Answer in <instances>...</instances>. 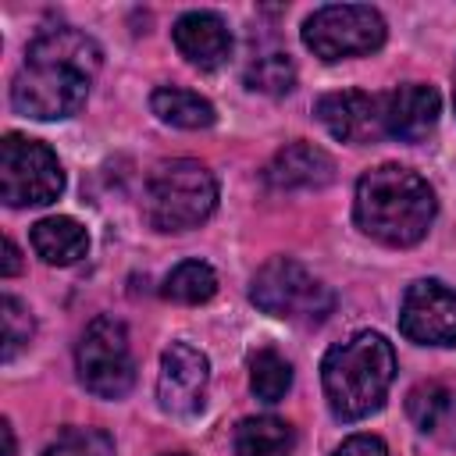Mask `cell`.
Instances as JSON below:
<instances>
[{
  "label": "cell",
  "mask_w": 456,
  "mask_h": 456,
  "mask_svg": "<svg viewBox=\"0 0 456 456\" xmlns=\"http://www.w3.org/2000/svg\"><path fill=\"white\" fill-rule=\"evenodd\" d=\"M100 46L86 32L71 25L43 28L28 43L25 68L11 82L14 110L36 121H61L78 114L93 75L100 71Z\"/></svg>",
  "instance_id": "6da1fadb"
},
{
  "label": "cell",
  "mask_w": 456,
  "mask_h": 456,
  "mask_svg": "<svg viewBox=\"0 0 456 456\" xmlns=\"http://www.w3.org/2000/svg\"><path fill=\"white\" fill-rule=\"evenodd\" d=\"M435 189L403 164H381L360 175L353 217L356 228L385 246H413L435 221Z\"/></svg>",
  "instance_id": "7a4b0ae2"
},
{
  "label": "cell",
  "mask_w": 456,
  "mask_h": 456,
  "mask_svg": "<svg viewBox=\"0 0 456 456\" xmlns=\"http://www.w3.org/2000/svg\"><path fill=\"white\" fill-rule=\"evenodd\" d=\"M395 378V353L378 331H356L328 349L321 363L324 399L338 420H360L381 410Z\"/></svg>",
  "instance_id": "3957f363"
},
{
  "label": "cell",
  "mask_w": 456,
  "mask_h": 456,
  "mask_svg": "<svg viewBox=\"0 0 456 456\" xmlns=\"http://www.w3.org/2000/svg\"><path fill=\"white\" fill-rule=\"evenodd\" d=\"M217 207L214 175L189 157L160 164L146 182L142 214L157 232H189L203 224Z\"/></svg>",
  "instance_id": "277c9868"
},
{
  "label": "cell",
  "mask_w": 456,
  "mask_h": 456,
  "mask_svg": "<svg viewBox=\"0 0 456 456\" xmlns=\"http://www.w3.org/2000/svg\"><path fill=\"white\" fill-rule=\"evenodd\" d=\"M249 299L264 314L281 317V321H299V324H317L335 306V292L292 256H271L253 274Z\"/></svg>",
  "instance_id": "5b68a950"
},
{
  "label": "cell",
  "mask_w": 456,
  "mask_h": 456,
  "mask_svg": "<svg viewBox=\"0 0 456 456\" xmlns=\"http://www.w3.org/2000/svg\"><path fill=\"white\" fill-rule=\"evenodd\" d=\"M64 192V171L53 150L28 135H4L0 142V196L7 207H43Z\"/></svg>",
  "instance_id": "8992f818"
},
{
  "label": "cell",
  "mask_w": 456,
  "mask_h": 456,
  "mask_svg": "<svg viewBox=\"0 0 456 456\" xmlns=\"http://www.w3.org/2000/svg\"><path fill=\"white\" fill-rule=\"evenodd\" d=\"M385 18L367 4H328L303 21V43L321 61L363 57L385 43Z\"/></svg>",
  "instance_id": "52a82bcc"
},
{
  "label": "cell",
  "mask_w": 456,
  "mask_h": 456,
  "mask_svg": "<svg viewBox=\"0 0 456 456\" xmlns=\"http://www.w3.org/2000/svg\"><path fill=\"white\" fill-rule=\"evenodd\" d=\"M78 381L100 399H121L135 381V360L128 349V331L118 317H96L75 349Z\"/></svg>",
  "instance_id": "ba28073f"
},
{
  "label": "cell",
  "mask_w": 456,
  "mask_h": 456,
  "mask_svg": "<svg viewBox=\"0 0 456 456\" xmlns=\"http://www.w3.org/2000/svg\"><path fill=\"white\" fill-rule=\"evenodd\" d=\"M399 331L417 346H456V289L420 278L399 306Z\"/></svg>",
  "instance_id": "9c48e42d"
},
{
  "label": "cell",
  "mask_w": 456,
  "mask_h": 456,
  "mask_svg": "<svg viewBox=\"0 0 456 456\" xmlns=\"http://www.w3.org/2000/svg\"><path fill=\"white\" fill-rule=\"evenodd\" d=\"M207 381H210L207 356L196 346H189V342H171L164 349V356H160V374H157L160 410H167L175 417L196 413L200 403H203Z\"/></svg>",
  "instance_id": "30bf717a"
},
{
  "label": "cell",
  "mask_w": 456,
  "mask_h": 456,
  "mask_svg": "<svg viewBox=\"0 0 456 456\" xmlns=\"http://www.w3.org/2000/svg\"><path fill=\"white\" fill-rule=\"evenodd\" d=\"M317 121L342 142H370L385 132L381 125V100L363 89H338L324 93L314 103Z\"/></svg>",
  "instance_id": "8fae6325"
},
{
  "label": "cell",
  "mask_w": 456,
  "mask_h": 456,
  "mask_svg": "<svg viewBox=\"0 0 456 456\" xmlns=\"http://www.w3.org/2000/svg\"><path fill=\"white\" fill-rule=\"evenodd\" d=\"M438 110H442V96L435 86H424V82H403L395 86L385 100H381V125L392 139H403V142H420L435 121H438Z\"/></svg>",
  "instance_id": "7c38bea8"
},
{
  "label": "cell",
  "mask_w": 456,
  "mask_h": 456,
  "mask_svg": "<svg viewBox=\"0 0 456 456\" xmlns=\"http://www.w3.org/2000/svg\"><path fill=\"white\" fill-rule=\"evenodd\" d=\"M171 39H175L178 53L189 64H196L200 71L221 68L228 61V53H232V32H228L224 18L214 14V11H189V14H182L175 21V28H171Z\"/></svg>",
  "instance_id": "4fadbf2b"
},
{
  "label": "cell",
  "mask_w": 456,
  "mask_h": 456,
  "mask_svg": "<svg viewBox=\"0 0 456 456\" xmlns=\"http://www.w3.org/2000/svg\"><path fill=\"white\" fill-rule=\"evenodd\" d=\"M264 178L271 189L296 192V189H324L335 182V160L314 142H289L281 146L271 164L264 167Z\"/></svg>",
  "instance_id": "5bb4252c"
},
{
  "label": "cell",
  "mask_w": 456,
  "mask_h": 456,
  "mask_svg": "<svg viewBox=\"0 0 456 456\" xmlns=\"http://www.w3.org/2000/svg\"><path fill=\"white\" fill-rule=\"evenodd\" d=\"M410 420L442 442H456V392H449L438 381H424L406 395Z\"/></svg>",
  "instance_id": "9a60e30c"
},
{
  "label": "cell",
  "mask_w": 456,
  "mask_h": 456,
  "mask_svg": "<svg viewBox=\"0 0 456 456\" xmlns=\"http://www.w3.org/2000/svg\"><path fill=\"white\" fill-rule=\"evenodd\" d=\"M32 249L57 267H68L86 256L89 235L75 217H43L32 224Z\"/></svg>",
  "instance_id": "2e32d148"
},
{
  "label": "cell",
  "mask_w": 456,
  "mask_h": 456,
  "mask_svg": "<svg viewBox=\"0 0 456 456\" xmlns=\"http://www.w3.org/2000/svg\"><path fill=\"white\" fill-rule=\"evenodd\" d=\"M150 107H153V114H157L164 125H175V128H210L214 118H217L210 100H203V96L192 93V89H178V86H160V89H153Z\"/></svg>",
  "instance_id": "e0dca14e"
},
{
  "label": "cell",
  "mask_w": 456,
  "mask_h": 456,
  "mask_svg": "<svg viewBox=\"0 0 456 456\" xmlns=\"http://www.w3.org/2000/svg\"><path fill=\"white\" fill-rule=\"evenodd\" d=\"M296 435L278 417H246L235 428V456H292Z\"/></svg>",
  "instance_id": "ac0fdd59"
},
{
  "label": "cell",
  "mask_w": 456,
  "mask_h": 456,
  "mask_svg": "<svg viewBox=\"0 0 456 456\" xmlns=\"http://www.w3.org/2000/svg\"><path fill=\"white\" fill-rule=\"evenodd\" d=\"M214 292H217V274H214V267L203 264V260H182L178 267H171V274H167L164 285H160V296H164V299L185 303V306L207 303Z\"/></svg>",
  "instance_id": "d6986e66"
},
{
  "label": "cell",
  "mask_w": 456,
  "mask_h": 456,
  "mask_svg": "<svg viewBox=\"0 0 456 456\" xmlns=\"http://www.w3.org/2000/svg\"><path fill=\"white\" fill-rule=\"evenodd\" d=\"M246 86L253 93H267V96H285L296 86V64L289 53L271 50V53H256L246 64Z\"/></svg>",
  "instance_id": "ffe728a7"
},
{
  "label": "cell",
  "mask_w": 456,
  "mask_h": 456,
  "mask_svg": "<svg viewBox=\"0 0 456 456\" xmlns=\"http://www.w3.org/2000/svg\"><path fill=\"white\" fill-rule=\"evenodd\" d=\"M249 388L260 403H278L285 399V392L292 388V367L281 353L274 349H260L249 360Z\"/></svg>",
  "instance_id": "44dd1931"
},
{
  "label": "cell",
  "mask_w": 456,
  "mask_h": 456,
  "mask_svg": "<svg viewBox=\"0 0 456 456\" xmlns=\"http://www.w3.org/2000/svg\"><path fill=\"white\" fill-rule=\"evenodd\" d=\"M43 456H114V442L100 428H64Z\"/></svg>",
  "instance_id": "7402d4cb"
},
{
  "label": "cell",
  "mask_w": 456,
  "mask_h": 456,
  "mask_svg": "<svg viewBox=\"0 0 456 456\" xmlns=\"http://www.w3.org/2000/svg\"><path fill=\"white\" fill-rule=\"evenodd\" d=\"M32 331H36V321H32L28 306L14 296H4V356L11 360L21 346H28Z\"/></svg>",
  "instance_id": "603a6c76"
},
{
  "label": "cell",
  "mask_w": 456,
  "mask_h": 456,
  "mask_svg": "<svg viewBox=\"0 0 456 456\" xmlns=\"http://www.w3.org/2000/svg\"><path fill=\"white\" fill-rule=\"evenodd\" d=\"M335 456H388V449L378 435H353L335 449Z\"/></svg>",
  "instance_id": "cb8c5ba5"
},
{
  "label": "cell",
  "mask_w": 456,
  "mask_h": 456,
  "mask_svg": "<svg viewBox=\"0 0 456 456\" xmlns=\"http://www.w3.org/2000/svg\"><path fill=\"white\" fill-rule=\"evenodd\" d=\"M18 271H21V256H18V246L7 239V242H4V267H0V274L11 278V274H18Z\"/></svg>",
  "instance_id": "d4e9b609"
},
{
  "label": "cell",
  "mask_w": 456,
  "mask_h": 456,
  "mask_svg": "<svg viewBox=\"0 0 456 456\" xmlns=\"http://www.w3.org/2000/svg\"><path fill=\"white\" fill-rule=\"evenodd\" d=\"M4 442H7V456H14V431H11V424H4Z\"/></svg>",
  "instance_id": "484cf974"
},
{
  "label": "cell",
  "mask_w": 456,
  "mask_h": 456,
  "mask_svg": "<svg viewBox=\"0 0 456 456\" xmlns=\"http://www.w3.org/2000/svg\"><path fill=\"white\" fill-rule=\"evenodd\" d=\"M452 103H456V71H452Z\"/></svg>",
  "instance_id": "4316f807"
},
{
  "label": "cell",
  "mask_w": 456,
  "mask_h": 456,
  "mask_svg": "<svg viewBox=\"0 0 456 456\" xmlns=\"http://www.w3.org/2000/svg\"><path fill=\"white\" fill-rule=\"evenodd\" d=\"M171 456H182V452H171Z\"/></svg>",
  "instance_id": "83f0119b"
}]
</instances>
